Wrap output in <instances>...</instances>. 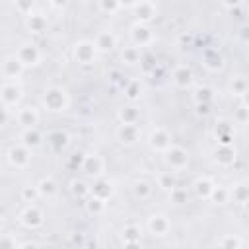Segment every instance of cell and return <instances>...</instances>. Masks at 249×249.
I'll list each match as a JSON object with an SVG mask.
<instances>
[{"instance_id": "6da1fadb", "label": "cell", "mask_w": 249, "mask_h": 249, "mask_svg": "<svg viewBox=\"0 0 249 249\" xmlns=\"http://www.w3.org/2000/svg\"><path fill=\"white\" fill-rule=\"evenodd\" d=\"M68 103H70V97H68L66 89L60 86H49L43 91V105H45V109H49L53 113L66 111Z\"/></svg>"}, {"instance_id": "d6986e66", "label": "cell", "mask_w": 249, "mask_h": 249, "mask_svg": "<svg viewBox=\"0 0 249 249\" xmlns=\"http://www.w3.org/2000/svg\"><path fill=\"white\" fill-rule=\"evenodd\" d=\"M25 25L31 33H43L47 29V18L43 14H35L31 12L29 16H25Z\"/></svg>"}, {"instance_id": "9c48e42d", "label": "cell", "mask_w": 249, "mask_h": 249, "mask_svg": "<svg viewBox=\"0 0 249 249\" xmlns=\"http://www.w3.org/2000/svg\"><path fill=\"white\" fill-rule=\"evenodd\" d=\"M23 68H25V66L21 64V60H19L16 54H10V56H6L4 62H2V76L6 78V82H14L16 78L21 76Z\"/></svg>"}, {"instance_id": "7dc6e473", "label": "cell", "mask_w": 249, "mask_h": 249, "mask_svg": "<svg viewBox=\"0 0 249 249\" xmlns=\"http://www.w3.org/2000/svg\"><path fill=\"white\" fill-rule=\"evenodd\" d=\"M196 113L198 115H208L210 113V103H196Z\"/></svg>"}, {"instance_id": "d6a6232c", "label": "cell", "mask_w": 249, "mask_h": 249, "mask_svg": "<svg viewBox=\"0 0 249 249\" xmlns=\"http://www.w3.org/2000/svg\"><path fill=\"white\" fill-rule=\"evenodd\" d=\"M70 191H72L76 196H80V198L91 195V187H89L86 181H82V179H74V181L70 183Z\"/></svg>"}, {"instance_id": "836d02e7", "label": "cell", "mask_w": 249, "mask_h": 249, "mask_svg": "<svg viewBox=\"0 0 249 249\" xmlns=\"http://www.w3.org/2000/svg\"><path fill=\"white\" fill-rule=\"evenodd\" d=\"M121 58H123V62H126V64H136V62L140 60V51H138V47H134V45L124 47L123 53H121Z\"/></svg>"}, {"instance_id": "bcb514c9", "label": "cell", "mask_w": 249, "mask_h": 249, "mask_svg": "<svg viewBox=\"0 0 249 249\" xmlns=\"http://www.w3.org/2000/svg\"><path fill=\"white\" fill-rule=\"evenodd\" d=\"M237 35H239V39H241V41H245V43H247V41H249V23H247V25H241Z\"/></svg>"}, {"instance_id": "3957f363", "label": "cell", "mask_w": 249, "mask_h": 249, "mask_svg": "<svg viewBox=\"0 0 249 249\" xmlns=\"http://www.w3.org/2000/svg\"><path fill=\"white\" fill-rule=\"evenodd\" d=\"M16 56L21 60L23 66H37L41 62L43 54H41V51H39V47L35 43H23V45L18 47Z\"/></svg>"}, {"instance_id": "d590c367", "label": "cell", "mask_w": 249, "mask_h": 249, "mask_svg": "<svg viewBox=\"0 0 249 249\" xmlns=\"http://www.w3.org/2000/svg\"><path fill=\"white\" fill-rule=\"evenodd\" d=\"M140 228L138 226H126L124 230H123V239H124V243H140Z\"/></svg>"}, {"instance_id": "44dd1931", "label": "cell", "mask_w": 249, "mask_h": 249, "mask_svg": "<svg viewBox=\"0 0 249 249\" xmlns=\"http://www.w3.org/2000/svg\"><path fill=\"white\" fill-rule=\"evenodd\" d=\"M111 195H113V185L107 179H97L91 185V196H97L101 200H107Z\"/></svg>"}, {"instance_id": "e0dca14e", "label": "cell", "mask_w": 249, "mask_h": 249, "mask_svg": "<svg viewBox=\"0 0 249 249\" xmlns=\"http://www.w3.org/2000/svg\"><path fill=\"white\" fill-rule=\"evenodd\" d=\"M130 8H132L134 14L138 16L140 23L150 21V19L156 16V12H158V8H156L154 2H134V4H130Z\"/></svg>"}, {"instance_id": "cb8c5ba5", "label": "cell", "mask_w": 249, "mask_h": 249, "mask_svg": "<svg viewBox=\"0 0 249 249\" xmlns=\"http://www.w3.org/2000/svg\"><path fill=\"white\" fill-rule=\"evenodd\" d=\"M132 193H134L136 198L146 200V198L152 196V185H150L148 181H144V179H138V181H134V185H132Z\"/></svg>"}, {"instance_id": "f35d334b", "label": "cell", "mask_w": 249, "mask_h": 249, "mask_svg": "<svg viewBox=\"0 0 249 249\" xmlns=\"http://www.w3.org/2000/svg\"><path fill=\"white\" fill-rule=\"evenodd\" d=\"M41 196V193H39V189H37V185H27V187H23L21 189V198L25 200V202H35L37 198Z\"/></svg>"}, {"instance_id": "277c9868", "label": "cell", "mask_w": 249, "mask_h": 249, "mask_svg": "<svg viewBox=\"0 0 249 249\" xmlns=\"http://www.w3.org/2000/svg\"><path fill=\"white\" fill-rule=\"evenodd\" d=\"M97 56V47L93 41H78L74 45V58L80 64H93Z\"/></svg>"}, {"instance_id": "ac0fdd59", "label": "cell", "mask_w": 249, "mask_h": 249, "mask_svg": "<svg viewBox=\"0 0 249 249\" xmlns=\"http://www.w3.org/2000/svg\"><path fill=\"white\" fill-rule=\"evenodd\" d=\"M214 189H216V185H214V181L210 177H198L193 183V191H195V195L198 198H210Z\"/></svg>"}, {"instance_id": "8992f818", "label": "cell", "mask_w": 249, "mask_h": 249, "mask_svg": "<svg viewBox=\"0 0 249 249\" xmlns=\"http://www.w3.org/2000/svg\"><path fill=\"white\" fill-rule=\"evenodd\" d=\"M165 161L171 169L175 171H181L189 165V152L181 146H171L167 152H165Z\"/></svg>"}, {"instance_id": "f1b7e54d", "label": "cell", "mask_w": 249, "mask_h": 249, "mask_svg": "<svg viewBox=\"0 0 249 249\" xmlns=\"http://www.w3.org/2000/svg\"><path fill=\"white\" fill-rule=\"evenodd\" d=\"M230 196H231L235 202L243 204L245 200H249V187L243 185V183H237V185H233V189H230Z\"/></svg>"}, {"instance_id": "f546056e", "label": "cell", "mask_w": 249, "mask_h": 249, "mask_svg": "<svg viewBox=\"0 0 249 249\" xmlns=\"http://www.w3.org/2000/svg\"><path fill=\"white\" fill-rule=\"evenodd\" d=\"M249 89V82H247V78H241V76H235L233 80H231V84H230V91H231V95H239V97H243V93Z\"/></svg>"}, {"instance_id": "83f0119b", "label": "cell", "mask_w": 249, "mask_h": 249, "mask_svg": "<svg viewBox=\"0 0 249 249\" xmlns=\"http://www.w3.org/2000/svg\"><path fill=\"white\" fill-rule=\"evenodd\" d=\"M204 66H206L208 70H212V72L222 70V66H224V58H222L216 51H210V53H206V56H204Z\"/></svg>"}, {"instance_id": "7bdbcfd3", "label": "cell", "mask_w": 249, "mask_h": 249, "mask_svg": "<svg viewBox=\"0 0 249 249\" xmlns=\"http://www.w3.org/2000/svg\"><path fill=\"white\" fill-rule=\"evenodd\" d=\"M97 8L99 10H103V12H109V14H115V12H119L121 8H124L121 2H99L97 4Z\"/></svg>"}, {"instance_id": "74e56055", "label": "cell", "mask_w": 249, "mask_h": 249, "mask_svg": "<svg viewBox=\"0 0 249 249\" xmlns=\"http://www.w3.org/2000/svg\"><path fill=\"white\" fill-rule=\"evenodd\" d=\"M210 200H214L216 204H226V202L230 200V189H226V187H218V185H216V189L212 191Z\"/></svg>"}, {"instance_id": "f5cc1de1", "label": "cell", "mask_w": 249, "mask_h": 249, "mask_svg": "<svg viewBox=\"0 0 249 249\" xmlns=\"http://www.w3.org/2000/svg\"><path fill=\"white\" fill-rule=\"evenodd\" d=\"M247 82H249V76H247Z\"/></svg>"}, {"instance_id": "d4e9b609", "label": "cell", "mask_w": 249, "mask_h": 249, "mask_svg": "<svg viewBox=\"0 0 249 249\" xmlns=\"http://www.w3.org/2000/svg\"><path fill=\"white\" fill-rule=\"evenodd\" d=\"M47 142H49L54 150H62V148L68 146V134L62 132V130H54V132H51V134L47 136Z\"/></svg>"}, {"instance_id": "816d5d0a", "label": "cell", "mask_w": 249, "mask_h": 249, "mask_svg": "<svg viewBox=\"0 0 249 249\" xmlns=\"http://www.w3.org/2000/svg\"><path fill=\"white\" fill-rule=\"evenodd\" d=\"M243 208H245V212L249 214V200H245V202H243Z\"/></svg>"}, {"instance_id": "ba28073f", "label": "cell", "mask_w": 249, "mask_h": 249, "mask_svg": "<svg viewBox=\"0 0 249 249\" xmlns=\"http://www.w3.org/2000/svg\"><path fill=\"white\" fill-rule=\"evenodd\" d=\"M130 41H132L134 47H146V45H150L154 41V33L146 23L138 21L136 25L130 27Z\"/></svg>"}, {"instance_id": "9a60e30c", "label": "cell", "mask_w": 249, "mask_h": 249, "mask_svg": "<svg viewBox=\"0 0 249 249\" xmlns=\"http://www.w3.org/2000/svg\"><path fill=\"white\" fill-rule=\"evenodd\" d=\"M169 228H171V222H169L167 216H163V214H152V216L148 218V230H150V233H154V235H158V237L165 235V233L169 231Z\"/></svg>"}, {"instance_id": "c3c4849f", "label": "cell", "mask_w": 249, "mask_h": 249, "mask_svg": "<svg viewBox=\"0 0 249 249\" xmlns=\"http://www.w3.org/2000/svg\"><path fill=\"white\" fill-rule=\"evenodd\" d=\"M18 249H41V247H39L35 241H25V243H21Z\"/></svg>"}, {"instance_id": "7a4b0ae2", "label": "cell", "mask_w": 249, "mask_h": 249, "mask_svg": "<svg viewBox=\"0 0 249 249\" xmlns=\"http://www.w3.org/2000/svg\"><path fill=\"white\" fill-rule=\"evenodd\" d=\"M0 99H2L4 109L18 107V103L21 99V88H19V84H16V82H4L2 88H0Z\"/></svg>"}, {"instance_id": "4fadbf2b", "label": "cell", "mask_w": 249, "mask_h": 249, "mask_svg": "<svg viewBox=\"0 0 249 249\" xmlns=\"http://www.w3.org/2000/svg\"><path fill=\"white\" fill-rule=\"evenodd\" d=\"M171 80H173V84H175L177 88H181V89H187V88H191V86H193V82H195V76H193V70H191L189 66L181 64V66H177V68L173 70V74H171Z\"/></svg>"}, {"instance_id": "b9f144b4", "label": "cell", "mask_w": 249, "mask_h": 249, "mask_svg": "<svg viewBox=\"0 0 249 249\" xmlns=\"http://www.w3.org/2000/svg\"><path fill=\"white\" fill-rule=\"evenodd\" d=\"M226 134H233V126H231L228 121H220V123H216V138L226 136Z\"/></svg>"}, {"instance_id": "ee69618b", "label": "cell", "mask_w": 249, "mask_h": 249, "mask_svg": "<svg viewBox=\"0 0 249 249\" xmlns=\"http://www.w3.org/2000/svg\"><path fill=\"white\" fill-rule=\"evenodd\" d=\"M19 245H16V237L12 233H4L0 239V249H18Z\"/></svg>"}, {"instance_id": "1f68e13d", "label": "cell", "mask_w": 249, "mask_h": 249, "mask_svg": "<svg viewBox=\"0 0 249 249\" xmlns=\"http://www.w3.org/2000/svg\"><path fill=\"white\" fill-rule=\"evenodd\" d=\"M86 210H88L89 214H93V216H99V214L105 212V200H101V198L89 195V198H88V202H86Z\"/></svg>"}, {"instance_id": "4316f807", "label": "cell", "mask_w": 249, "mask_h": 249, "mask_svg": "<svg viewBox=\"0 0 249 249\" xmlns=\"http://www.w3.org/2000/svg\"><path fill=\"white\" fill-rule=\"evenodd\" d=\"M218 247L220 249H239L241 247V237L235 233H226L218 239Z\"/></svg>"}, {"instance_id": "5bb4252c", "label": "cell", "mask_w": 249, "mask_h": 249, "mask_svg": "<svg viewBox=\"0 0 249 249\" xmlns=\"http://www.w3.org/2000/svg\"><path fill=\"white\" fill-rule=\"evenodd\" d=\"M16 119H18V123H19L23 128H35L37 123H39V111H37L35 107H31V105H25V107H21V109L18 111Z\"/></svg>"}, {"instance_id": "4dcf8cb0", "label": "cell", "mask_w": 249, "mask_h": 249, "mask_svg": "<svg viewBox=\"0 0 249 249\" xmlns=\"http://www.w3.org/2000/svg\"><path fill=\"white\" fill-rule=\"evenodd\" d=\"M37 189L41 193V196H53L56 193V183L53 177H43L39 183H37Z\"/></svg>"}, {"instance_id": "5b68a950", "label": "cell", "mask_w": 249, "mask_h": 249, "mask_svg": "<svg viewBox=\"0 0 249 249\" xmlns=\"http://www.w3.org/2000/svg\"><path fill=\"white\" fill-rule=\"evenodd\" d=\"M148 144H150V148H152L154 152H163V154L173 146V144H171V134H169L165 128H161V126H156V128L150 132Z\"/></svg>"}, {"instance_id": "7c38bea8", "label": "cell", "mask_w": 249, "mask_h": 249, "mask_svg": "<svg viewBox=\"0 0 249 249\" xmlns=\"http://www.w3.org/2000/svg\"><path fill=\"white\" fill-rule=\"evenodd\" d=\"M103 169H105V163L103 160L97 156V154H88L86 160H84V165H82V171L89 177H95L99 179L103 175Z\"/></svg>"}, {"instance_id": "f907efd6", "label": "cell", "mask_w": 249, "mask_h": 249, "mask_svg": "<svg viewBox=\"0 0 249 249\" xmlns=\"http://www.w3.org/2000/svg\"><path fill=\"white\" fill-rule=\"evenodd\" d=\"M126 249H138V243H124Z\"/></svg>"}, {"instance_id": "7402d4cb", "label": "cell", "mask_w": 249, "mask_h": 249, "mask_svg": "<svg viewBox=\"0 0 249 249\" xmlns=\"http://www.w3.org/2000/svg\"><path fill=\"white\" fill-rule=\"evenodd\" d=\"M214 156H216V161L220 165H226V167L235 161V150L231 146H218V150L214 152Z\"/></svg>"}, {"instance_id": "ffe728a7", "label": "cell", "mask_w": 249, "mask_h": 249, "mask_svg": "<svg viewBox=\"0 0 249 249\" xmlns=\"http://www.w3.org/2000/svg\"><path fill=\"white\" fill-rule=\"evenodd\" d=\"M21 144L27 146L29 150L31 148H37V146L43 144V134L37 128H23V132H21Z\"/></svg>"}, {"instance_id": "603a6c76", "label": "cell", "mask_w": 249, "mask_h": 249, "mask_svg": "<svg viewBox=\"0 0 249 249\" xmlns=\"http://www.w3.org/2000/svg\"><path fill=\"white\" fill-rule=\"evenodd\" d=\"M138 119H140V111L136 107L130 105V107L119 109V121H121V124H136Z\"/></svg>"}, {"instance_id": "ab89813d", "label": "cell", "mask_w": 249, "mask_h": 249, "mask_svg": "<svg viewBox=\"0 0 249 249\" xmlns=\"http://www.w3.org/2000/svg\"><path fill=\"white\" fill-rule=\"evenodd\" d=\"M169 198H171V202H175V204H183V202H187V189L175 187L173 191H169Z\"/></svg>"}, {"instance_id": "681fc988", "label": "cell", "mask_w": 249, "mask_h": 249, "mask_svg": "<svg viewBox=\"0 0 249 249\" xmlns=\"http://www.w3.org/2000/svg\"><path fill=\"white\" fill-rule=\"evenodd\" d=\"M241 101H243V105H245V107L249 109V89H247V91L243 93V97H241Z\"/></svg>"}, {"instance_id": "f6af8a7d", "label": "cell", "mask_w": 249, "mask_h": 249, "mask_svg": "<svg viewBox=\"0 0 249 249\" xmlns=\"http://www.w3.org/2000/svg\"><path fill=\"white\" fill-rule=\"evenodd\" d=\"M16 8H18L19 12H23V16H29L31 10H33V4H31V2H16Z\"/></svg>"}, {"instance_id": "e575fe53", "label": "cell", "mask_w": 249, "mask_h": 249, "mask_svg": "<svg viewBox=\"0 0 249 249\" xmlns=\"http://www.w3.org/2000/svg\"><path fill=\"white\" fill-rule=\"evenodd\" d=\"M158 187H161L163 191H173L177 185H175V177L171 171H163L158 175Z\"/></svg>"}, {"instance_id": "8d00e7d4", "label": "cell", "mask_w": 249, "mask_h": 249, "mask_svg": "<svg viewBox=\"0 0 249 249\" xmlns=\"http://www.w3.org/2000/svg\"><path fill=\"white\" fill-rule=\"evenodd\" d=\"M124 93H126V97H128L130 101L138 99L140 93H142V84H140L138 80H130V82L124 86Z\"/></svg>"}, {"instance_id": "52a82bcc", "label": "cell", "mask_w": 249, "mask_h": 249, "mask_svg": "<svg viewBox=\"0 0 249 249\" xmlns=\"http://www.w3.org/2000/svg\"><path fill=\"white\" fill-rule=\"evenodd\" d=\"M8 161H10L14 167H18V169L27 167V165L31 163V152H29V148L23 146V144L12 146V148L8 150Z\"/></svg>"}, {"instance_id": "60d3db41", "label": "cell", "mask_w": 249, "mask_h": 249, "mask_svg": "<svg viewBox=\"0 0 249 249\" xmlns=\"http://www.w3.org/2000/svg\"><path fill=\"white\" fill-rule=\"evenodd\" d=\"M233 117H235V123H237V124H247V123H249V109H247L245 105H239V107L235 109Z\"/></svg>"}, {"instance_id": "30bf717a", "label": "cell", "mask_w": 249, "mask_h": 249, "mask_svg": "<svg viewBox=\"0 0 249 249\" xmlns=\"http://www.w3.org/2000/svg\"><path fill=\"white\" fill-rule=\"evenodd\" d=\"M140 128H138V124H121L119 128H117V138H119V142L121 144H124V146H134L138 140H140Z\"/></svg>"}, {"instance_id": "2e32d148", "label": "cell", "mask_w": 249, "mask_h": 249, "mask_svg": "<svg viewBox=\"0 0 249 249\" xmlns=\"http://www.w3.org/2000/svg\"><path fill=\"white\" fill-rule=\"evenodd\" d=\"M93 43H95L99 53H107V51H113L117 47V35L113 31H109V29H103V31H99L95 35Z\"/></svg>"}, {"instance_id": "8fae6325", "label": "cell", "mask_w": 249, "mask_h": 249, "mask_svg": "<svg viewBox=\"0 0 249 249\" xmlns=\"http://www.w3.org/2000/svg\"><path fill=\"white\" fill-rule=\"evenodd\" d=\"M19 220H21V224H23L25 228L35 230V228H39V226L43 224V210H41L39 206H35V204H29V206L21 212Z\"/></svg>"}, {"instance_id": "484cf974", "label": "cell", "mask_w": 249, "mask_h": 249, "mask_svg": "<svg viewBox=\"0 0 249 249\" xmlns=\"http://www.w3.org/2000/svg\"><path fill=\"white\" fill-rule=\"evenodd\" d=\"M193 99H195V103H210L214 99V89L208 86H198L193 93Z\"/></svg>"}]
</instances>
